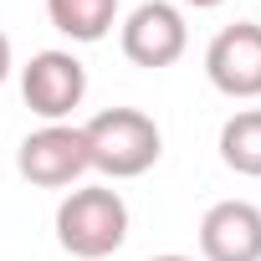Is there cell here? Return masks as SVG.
<instances>
[{"label":"cell","mask_w":261,"mask_h":261,"mask_svg":"<svg viewBox=\"0 0 261 261\" xmlns=\"http://www.w3.org/2000/svg\"><path fill=\"white\" fill-rule=\"evenodd\" d=\"M11 67H16V57H11V36L0 31V87H6V77H11Z\"/></svg>","instance_id":"10"},{"label":"cell","mask_w":261,"mask_h":261,"mask_svg":"<svg viewBox=\"0 0 261 261\" xmlns=\"http://www.w3.org/2000/svg\"><path fill=\"white\" fill-rule=\"evenodd\" d=\"M57 246L77 261H102L128 241V200L113 185H77L57 205Z\"/></svg>","instance_id":"2"},{"label":"cell","mask_w":261,"mask_h":261,"mask_svg":"<svg viewBox=\"0 0 261 261\" xmlns=\"http://www.w3.org/2000/svg\"><path fill=\"white\" fill-rule=\"evenodd\" d=\"M123 57L144 67V72H159V67H174L190 46V26H185V11L169 6V0H144V6L128 11L123 21V36H118Z\"/></svg>","instance_id":"4"},{"label":"cell","mask_w":261,"mask_h":261,"mask_svg":"<svg viewBox=\"0 0 261 261\" xmlns=\"http://www.w3.org/2000/svg\"><path fill=\"white\" fill-rule=\"evenodd\" d=\"M16 169L36 190H72L92 169L87 164V144H82V128H72V123H41L36 134L21 139Z\"/></svg>","instance_id":"3"},{"label":"cell","mask_w":261,"mask_h":261,"mask_svg":"<svg viewBox=\"0 0 261 261\" xmlns=\"http://www.w3.org/2000/svg\"><path fill=\"white\" fill-rule=\"evenodd\" d=\"M205 77L225 97H261V26L256 21L220 26L205 46Z\"/></svg>","instance_id":"6"},{"label":"cell","mask_w":261,"mask_h":261,"mask_svg":"<svg viewBox=\"0 0 261 261\" xmlns=\"http://www.w3.org/2000/svg\"><path fill=\"white\" fill-rule=\"evenodd\" d=\"M185 6H195V11H215V6H225V0H185Z\"/></svg>","instance_id":"12"},{"label":"cell","mask_w":261,"mask_h":261,"mask_svg":"<svg viewBox=\"0 0 261 261\" xmlns=\"http://www.w3.org/2000/svg\"><path fill=\"white\" fill-rule=\"evenodd\" d=\"M46 16L67 41H102L118 21V0H46Z\"/></svg>","instance_id":"9"},{"label":"cell","mask_w":261,"mask_h":261,"mask_svg":"<svg viewBox=\"0 0 261 261\" xmlns=\"http://www.w3.org/2000/svg\"><path fill=\"white\" fill-rule=\"evenodd\" d=\"M149 261H200V256H179V251H164V256H149Z\"/></svg>","instance_id":"11"},{"label":"cell","mask_w":261,"mask_h":261,"mask_svg":"<svg viewBox=\"0 0 261 261\" xmlns=\"http://www.w3.org/2000/svg\"><path fill=\"white\" fill-rule=\"evenodd\" d=\"M82 144H87V164L108 179H139L164 154L159 123L139 108H102L97 118L82 123Z\"/></svg>","instance_id":"1"},{"label":"cell","mask_w":261,"mask_h":261,"mask_svg":"<svg viewBox=\"0 0 261 261\" xmlns=\"http://www.w3.org/2000/svg\"><path fill=\"white\" fill-rule=\"evenodd\" d=\"M220 159L225 169L261 179V108H241L220 123Z\"/></svg>","instance_id":"8"},{"label":"cell","mask_w":261,"mask_h":261,"mask_svg":"<svg viewBox=\"0 0 261 261\" xmlns=\"http://www.w3.org/2000/svg\"><path fill=\"white\" fill-rule=\"evenodd\" d=\"M200 261H261V210L251 200H215L200 215Z\"/></svg>","instance_id":"7"},{"label":"cell","mask_w":261,"mask_h":261,"mask_svg":"<svg viewBox=\"0 0 261 261\" xmlns=\"http://www.w3.org/2000/svg\"><path fill=\"white\" fill-rule=\"evenodd\" d=\"M21 97L36 118L46 123H67L82 97H87V67L72 57V51H36L26 67H21Z\"/></svg>","instance_id":"5"}]
</instances>
